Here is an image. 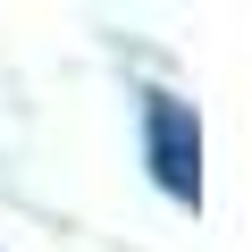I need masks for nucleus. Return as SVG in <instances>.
Returning a JSON list of instances; mask_svg holds the SVG:
<instances>
[{"label": "nucleus", "mask_w": 252, "mask_h": 252, "mask_svg": "<svg viewBox=\"0 0 252 252\" xmlns=\"http://www.w3.org/2000/svg\"><path fill=\"white\" fill-rule=\"evenodd\" d=\"M143 152H152V177L168 202H193L202 193V126L177 93H152L143 101Z\"/></svg>", "instance_id": "1"}]
</instances>
